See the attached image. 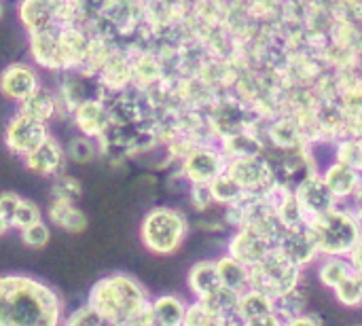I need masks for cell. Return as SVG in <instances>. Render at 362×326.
<instances>
[{
    "label": "cell",
    "mask_w": 362,
    "mask_h": 326,
    "mask_svg": "<svg viewBox=\"0 0 362 326\" xmlns=\"http://www.w3.org/2000/svg\"><path fill=\"white\" fill-rule=\"evenodd\" d=\"M66 305L59 293L30 274L0 276V326H62Z\"/></svg>",
    "instance_id": "1"
},
{
    "label": "cell",
    "mask_w": 362,
    "mask_h": 326,
    "mask_svg": "<svg viewBox=\"0 0 362 326\" xmlns=\"http://www.w3.org/2000/svg\"><path fill=\"white\" fill-rule=\"evenodd\" d=\"M151 299L138 278L125 272H112L93 282L85 305L117 326H153Z\"/></svg>",
    "instance_id": "2"
},
{
    "label": "cell",
    "mask_w": 362,
    "mask_h": 326,
    "mask_svg": "<svg viewBox=\"0 0 362 326\" xmlns=\"http://www.w3.org/2000/svg\"><path fill=\"white\" fill-rule=\"evenodd\" d=\"M308 227L316 240L320 257H348L362 238V221L350 206L344 204L314 219Z\"/></svg>",
    "instance_id": "3"
},
{
    "label": "cell",
    "mask_w": 362,
    "mask_h": 326,
    "mask_svg": "<svg viewBox=\"0 0 362 326\" xmlns=\"http://www.w3.org/2000/svg\"><path fill=\"white\" fill-rule=\"evenodd\" d=\"M187 235H189L187 216L170 206H157L148 210L140 223V242L148 252L157 257H168L178 252Z\"/></svg>",
    "instance_id": "4"
},
{
    "label": "cell",
    "mask_w": 362,
    "mask_h": 326,
    "mask_svg": "<svg viewBox=\"0 0 362 326\" xmlns=\"http://www.w3.org/2000/svg\"><path fill=\"white\" fill-rule=\"evenodd\" d=\"M303 274L305 269L291 261L282 250L274 248L265 259L250 267V289H257L272 299H280L303 284Z\"/></svg>",
    "instance_id": "5"
},
{
    "label": "cell",
    "mask_w": 362,
    "mask_h": 326,
    "mask_svg": "<svg viewBox=\"0 0 362 326\" xmlns=\"http://www.w3.org/2000/svg\"><path fill=\"white\" fill-rule=\"evenodd\" d=\"M225 172L240 185L246 195H263L278 182L272 161L263 155L229 159Z\"/></svg>",
    "instance_id": "6"
},
{
    "label": "cell",
    "mask_w": 362,
    "mask_h": 326,
    "mask_svg": "<svg viewBox=\"0 0 362 326\" xmlns=\"http://www.w3.org/2000/svg\"><path fill=\"white\" fill-rule=\"evenodd\" d=\"M49 127L47 123L30 117V115H23V112H15L6 127H4V146L11 155L15 157H21L25 159L30 153H34L47 138H49Z\"/></svg>",
    "instance_id": "7"
},
{
    "label": "cell",
    "mask_w": 362,
    "mask_h": 326,
    "mask_svg": "<svg viewBox=\"0 0 362 326\" xmlns=\"http://www.w3.org/2000/svg\"><path fill=\"white\" fill-rule=\"evenodd\" d=\"M293 191H295V199H297L308 225L314 219H318L339 206V202L335 199V195L331 193L329 185L325 182V178L320 174L305 176Z\"/></svg>",
    "instance_id": "8"
},
{
    "label": "cell",
    "mask_w": 362,
    "mask_h": 326,
    "mask_svg": "<svg viewBox=\"0 0 362 326\" xmlns=\"http://www.w3.org/2000/svg\"><path fill=\"white\" fill-rule=\"evenodd\" d=\"M227 161L223 153L210 146H193L182 157V176L191 185H210L221 174H225Z\"/></svg>",
    "instance_id": "9"
},
{
    "label": "cell",
    "mask_w": 362,
    "mask_h": 326,
    "mask_svg": "<svg viewBox=\"0 0 362 326\" xmlns=\"http://www.w3.org/2000/svg\"><path fill=\"white\" fill-rule=\"evenodd\" d=\"M40 87L42 85H40L38 70L28 62H13L0 72V93L17 104L28 100Z\"/></svg>",
    "instance_id": "10"
},
{
    "label": "cell",
    "mask_w": 362,
    "mask_h": 326,
    "mask_svg": "<svg viewBox=\"0 0 362 326\" xmlns=\"http://www.w3.org/2000/svg\"><path fill=\"white\" fill-rule=\"evenodd\" d=\"M72 121L76 129L93 140H102L108 136L112 127V110L102 98H87L72 110Z\"/></svg>",
    "instance_id": "11"
},
{
    "label": "cell",
    "mask_w": 362,
    "mask_h": 326,
    "mask_svg": "<svg viewBox=\"0 0 362 326\" xmlns=\"http://www.w3.org/2000/svg\"><path fill=\"white\" fill-rule=\"evenodd\" d=\"M276 248L282 250L301 269H308V267H312V265H316L320 261V250H318L316 240H314L308 225L286 227L284 233L280 235Z\"/></svg>",
    "instance_id": "12"
},
{
    "label": "cell",
    "mask_w": 362,
    "mask_h": 326,
    "mask_svg": "<svg viewBox=\"0 0 362 326\" xmlns=\"http://www.w3.org/2000/svg\"><path fill=\"white\" fill-rule=\"evenodd\" d=\"M276 246L272 242H267L265 238L248 231V229H233L231 235L227 238V248L225 252L233 259H238L240 263L252 267L257 265L261 259H265Z\"/></svg>",
    "instance_id": "13"
},
{
    "label": "cell",
    "mask_w": 362,
    "mask_h": 326,
    "mask_svg": "<svg viewBox=\"0 0 362 326\" xmlns=\"http://www.w3.org/2000/svg\"><path fill=\"white\" fill-rule=\"evenodd\" d=\"M66 149L62 146V142L53 136H49L34 153H30L23 163L25 168L36 174V176H45V178H57L64 172L66 165Z\"/></svg>",
    "instance_id": "14"
},
{
    "label": "cell",
    "mask_w": 362,
    "mask_h": 326,
    "mask_svg": "<svg viewBox=\"0 0 362 326\" xmlns=\"http://www.w3.org/2000/svg\"><path fill=\"white\" fill-rule=\"evenodd\" d=\"M187 286L193 299L197 301H210L221 289V278H218V267H216V259H206V261H197L189 274H187Z\"/></svg>",
    "instance_id": "15"
},
{
    "label": "cell",
    "mask_w": 362,
    "mask_h": 326,
    "mask_svg": "<svg viewBox=\"0 0 362 326\" xmlns=\"http://www.w3.org/2000/svg\"><path fill=\"white\" fill-rule=\"evenodd\" d=\"M30 57L36 66L53 72H64L62 57H59V45H57V25L30 34Z\"/></svg>",
    "instance_id": "16"
},
{
    "label": "cell",
    "mask_w": 362,
    "mask_h": 326,
    "mask_svg": "<svg viewBox=\"0 0 362 326\" xmlns=\"http://www.w3.org/2000/svg\"><path fill=\"white\" fill-rule=\"evenodd\" d=\"M17 15H19L21 25L28 30V34L45 32L57 25L53 0H19Z\"/></svg>",
    "instance_id": "17"
},
{
    "label": "cell",
    "mask_w": 362,
    "mask_h": 326,
    "mask_svg": "<svg viewBox=\"0 0 362 326\" xmlns=\"http://www.w3.org/2000/svg\"><path fill=\"white\" fill-rule=\"evenodd\" d=\"M322 178H325V182L329 185L331 193L335 195V199L339 204L354 199V195L358 193V189L362 187L361 174L354 168H350V165H346L341 161L331 163L329 170L322 174Z\"/></svg>",
    "instance_id": "18"
},
{
    "label": "cell",
    "mask_w": 362,
    "mask_h": 326,
    "mask_svg": "<svg viewBox=\"0 0 362 326\" xmlns=\"http://www.w3.org/2000/svg\"><path fill=\"white\" fill-rule=\"evenodd\" d=\"M47 216L57 229H64L68 233H81L87 227V216L72 199L51 197Z\"/></svg>",
    "instance_id": "19"
},
{
    "label": "cell",
    "mask_w": 362,
    "mask_h": 326,
    "mask_svg": "<svg viewBox=\"0 0 362 326\" xmlns=\"http://www.w3.org/2000/svg\"><path fill=\"white\" fill-rule=\"evenodd\" d=\"M189 301L180 295H159L151 299L153 326H182Z\"/></svg>",
    "instance_id": "20"
},
{
    "label": "cell",
    "mask_w": 362,
    "mask_h": 326,
    "mask_svg": "<svg viewBox=\"0 0 362 326\" xmlns=\"http://www.w3.org/2000/svg\"><path fill=\"white\" fill-rule=\"evenodd\" d=\"M216 267H218V278L221 284L238 295H242L244 291L250 289V267L240 263L238 259L229 257L227 252H223L216 259Z\"/></svg>",
    "instance_id": "21"
},
{
    "label": "cell",
    "mask_w": 362,
    "mask_h": 326,
    "mask_svg": "<svg viewBox=\"0 0 362 326\" xmlns=\"http://www.w3.org/2000/svg\"><path fill=\"white\" fill-rule=\"evenodd\" d=\"M19 106V112L23 115H30L42 123H49L53 117H57V112H62V106H59V98L57 93L49 91L47 87H40L36 93H32L28 100H23Z\"/></svg>",
    "instance_id": "22"
},
{
    "label": "cell",
    "mask_w": 362,
    "mask_h": 326,
    "mask_svg": "<svg viewBox=\"0 0 362 326\" xmlns=\"http://www.w3.org/2000/svg\"><path fill=\"white\" fill-rule=\"evenodd\" d=\"M132 78H134L132 64L127 59H123L121 55H117V53H112L102 64V68L98 70V83L104 89H110V91H121Z\"/></svg>",
    "instance_id": "23"
},
{
    "label": "cell",
    "mask_w": 362,
    "mask_h": 326,
    "mask_svg": "<svg viewBox=\"0 0 362 326\" xmlns=\"http://www.w3.org/2000/svg\"><path fill=\"white\" fill-rule=\"evenodd\" d=\"M354 272L356 269L352 267L348 257H320V261L316 263V278L329 291H333Z\"/></svg>",
    "instance_id": "24"
},
{
    "label": "cell",
    "mask_w": 362,
    "mask_h": 326,
    "mask_svg": "<svg viewBox=\"0 0 362 326\" xmlns=\"http://www.w3.org/2000/svg\"><path fill=\"white\" fill-rule=\"evenodd\" d=\"M276 312V299L267 297L265 293L257 291V289H248L240 295L238 301V312H235V320L244 322L257 316H265Z\"/></svg>",
    "instance_id": "25"
},
{
    "label": "cell",
    "mask_w": 362,
    "mask_h": 326,
    "mask_svg": "<svg viewBox=\"0 0 362 326\" xmlns=\"http://www.w3.org/2000/svg\"><path fill=\"white\" fill-rule=\"evenodd\" d=\"M229 318L208 301H189L182 326H229Z\"/></svg>",
    "instance_id": "26"
},
{
    "label": "cell",
    "mask_w": 362,
    "mask_h": 326,
    "mask_svg": "<svg viewBox=\"0 0 362 326\" xmlns=\"http://www.w3.org/2000/svg\"><path fill=\"white\" fill-rule=\"evenodd\" d=\"M210 193H212V199L221 206H233V204L242 202L244 197H248L227 172L210 182Z\"/></svg>",
    "instance_id": "27"
},
{
    "label": "cell",
    "mask_w": 362,
    "mask_h": 326,
    "mask_svg": "<svg viewBox=\"0 0 362 326\" xmlns=\"http://www.w3.org/2000/svg\"><path fill=\"white\" fill-rule=\"evenodd\" d=\"M308 303H310V299H308V293H305V289L301 284L299 289H295V291L286 293L284 297L276 299V314L286 322L291 318H297V316L305 314Z\"/></svg>",
    "instance_id": "28"
},
{
    "label": "cell",
    "mask_w": 362,
    "mask_h": 326,
    "mask_svg": "<svg viewBox=\"0 0 362 326\" xmlns=\"http://www.w3.org/2000/svg\"><path fill=\"white\" fill-rule=\"evenodd\" d=\"M331 293L346 308H352V310L362 308V274L354 272L350 278H346L341 284H337Z\"/></svg>",
    "instance_id": "29"
},
{
    "label": "cell",
    "mask_w": 362,
    "mask_h": 326,
    "mask_svg": "<svg viewBox=\"0 0 362 326\" xmlns=\"http://www.w3.org/2000/svg\"><path fill=\"white\" fill-rule=\"evenodd\" d=\"M38 221H42L40 208L34 202L19 195V199L15 204V210H13V229L21 231V229H25V227H30V225H34Z\"/></svg>",
    "instance_id": "30"
},
{
    "label": "cell",
    "mask_w": 362,
    "mask_h": 326,
    "mask_svg": "<svg viewBox=\"0 0 362 326\" xmlns=\"http://www.w3.org/2000/svg\"><path fill=\"white\" fill-rule=\"evenodd\" d=\"M68 157L76 163H89L98 157V142L93 138L78 134L68 144Z\"/></svg>",
    "instance_id": "31"
},
{
    "label": "cell",
    "mask_w": 362,
    "mask_h": 326,
    "mask_svg": "<svg viewBox=\"0 0 362 326\" xmlns=\"http://www.w3.org/2000/svg\"><path fill=\"white\" fill-rule=\"evenodd\" d=\"M19 240L25 248H34V250H40L49 244L51 240V229L45 221H38L25 229L19 231Z\"/></svg>",
    "instance_id": "32"
},
{
    "label": "cell",
    "mask_w": 362,
    "mask_h": 326,
    "mask_svg": "<svg viewBox=\"0 0 362 326\" xmlns=\"http://www.w3.org/2000/svg\"><path fill=\"white\" fill-rule=\"evenodd\" d=\"M62 326H117L110 320H106L104 316H100L98 312H93L89 305H81L76 310H72L70 314H66V320Z\"/></svg>",
    "instance_id": "33"
},
{
    "label": "cell",
    "mask_w": 362,
    "mask_h": 326,
    "mask_svg": "<svg viewBox=\"0 0 362 326\" xmlns=\"http://www.w3.org/2000/svg\"><path fill=\"white\" fill-rule=\"evenodd\" d=\"M337 161L354 168L358 174H362V136L350 138L337 146Z\"/></svg>",
    "instance_id": "34"
},
{
    "label": "cell",
    "mask_w": 362,
    "mask_h": 326,
    "mask_svg": "<svg viewBox=\"0 0 362 326\" xmlns=\"http://www.w3.org/2000/svg\"><path fill=\"white\" fill-rule=\"evenodd\" d=\"M81 193H83L81 182H78L74 176H66V174L57 176L55 182H53V189H51V195H53V197H64V199H72V202H74Z\"/></svg>",
    "instance_id": "35"
},
{
    "label": "cell",
    "mask_w": 362,
    "mask_h": 326,
    "mask_svg": "<svg viewBox=\"0 0 362 326\" xmlns=\"http://www.w3.org/2000/svg\"><path fill=\"white\" fill-rule=\"evenodd\" d=\"M17 199H19L17 193H11V191L0 193V235L13 229V210H15Z\"/></svg>",
    "instance_id": "36"
},
{
    "label": "cell",
    "mask_w": 362,
    "mask_h": 326,
    "mask_svg": "<svg viewBox=\"0 0 362 326\" xmlns=\"http://www.w3.org/2000/svg\"><path fill=\"white\" fill-rule=\"evenodd\" d=\"M242 326H284V320L272 312V314H265V316H257V318H250V320H244L240 322Z\"/></svg>",
    "instance_id": "37"
},
{
    "label": "cell",
    "mask_w": 362,
    "mask_h": 326,
    "mask_svg": "<svg viewBox=\"0 0 362 326\" xmlns=\"http://www.w3.org/2000/svg\"><path fill=\"white\" fill-rule=\"evenodd\" d=\"M284 326H322V320H320V316H316L312 312H305V314H301L297 318L286 320Z\"/></svg>",
    "instance_id": "38"
},
{
    "label": "cell",
    "mask_w": 362,
    "mask_h": 326,
    "mask_svg": "<svg viewBox=\"0 0 362 326\" xmlns=\"http://www.w3.org/2000/svg\"><path fill=\"white\" fill-rule=\"evenodd\" d=\"M348 259H350V263H352V267L358 272V274H362V238L358 240V244L352 248V252L348 255Z\"/></svg>",
    "instance_id": "39"
},
{
    "label": "cell",
    "mask_w": 362,
    "mask_h": 326,
    "mask_svg": "<svg viewBox=\"0 0 362 326\" xmlns=\"http://www.w3.org/2000/svg\"><path fill=\"white\" fill-rule=\"evenodd\" d=\"M350 208L356 212V216L362 221V187L358 189V193L354 195V199H352V206H350Z\"/></svg>",
    "instance_id": "40"
},
{
    "label": "cell",
    "mask_w": 362,
    "mask_h": 326,
    "mask_svg": "<svg viewBox=\"0 0 362 326\" xmlns=\"http://www.w3.org/2000/svg\"><path fill=\"white\" fill-rule=\"evenodd\" d=\"M229 326H242V325H240L238 320H231V322H229Z\"/></svg>",
    "instance_id": "41"
},
{
    "label": "cell",
    "mask_w": 362,
    "mask_h": 326,
    "mask_svg": "<svg viewBox=\"0 0 362 326\" xmlns=\"http://www.w3.org/2000/svg\"><path fill=\"white\" fill-rule=\"evenodd\" d=\"M0 17H2V2H0Z\"/></svg>",
    "instance_id": "42"
},
{
    "label": "cell",
    "mask_w": 362,
    "mask_h": 326,
    "mask_svg": "<svg viewBox=\"0 0 362 326\" xmlns=\"http://www.w3.org/2000/svg\"><path fill=\"white\" fill-rule=\"evenodd\" d=\"M354 326H362V325H354Z\"/></svg>",
    "instance_id": "43"
}]
</instances>
